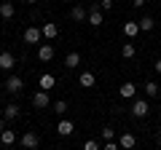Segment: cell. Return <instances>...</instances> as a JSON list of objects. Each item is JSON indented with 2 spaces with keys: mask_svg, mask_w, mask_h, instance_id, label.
<instances>
[{
  "mask_svg": "<svg viewBox=\"0 0 161 150\" xmlns=\"http://www.w3.org/2000/svg\"><path fill=\"white\" fill-rule=\"evenodd\" d=\"M0 22H3V19H0Z\"/></svg>",
  "mask_w": 161,
  "mask_h": 150,
  "instance_id": "35",
  "label": "cell"
},
{
  "mask_svg": "<svg viewBox=\"0 0 161 150\" xmlns=\"http://www.w3.org/2000/svg\"><path fill=\"white\" fill-rule=\"evenodd\" d=\"M40 32H43V38H46V40H54V38L59 35V27H57V22H46L43 27H40Z\"/></svg>",
  "mask_w": 161,
  "mask_h": 150,
  "instance_id": "8",
  "label": "cell"
},
{
  "mask_svg": "<svg viewBox=\"0 0 161 150\" xmlns=\"http://www.w3.org/2000/svg\"><path fill=\"white\" fill-rule=\"evenodd\" d=\"M89 24H92V27H102V22H105V19H102V11H99V6H92V11H89Z\"/></svg>",
  "mask_w": 161,
  "mask_h": 150,
  "instance_id": "11",
  "label": "cell"
},
{
  "mask_svg": "<svg viewBox=\"0 0 161 150\" xmlns=\"http://www.w3.org/2000/svg\"><path fill=\"white\" fill-rule=\"evenodd\" d=\"M148 113H150L148 99H134V102H132V115H134V118H145Z\"/></svg>",
  "mask_w": 161,
  "mask_h": 150,
  "instance_id": "1",
  "label": "cell"
},
{
  "mask_svg": "<svg viewBox=\"0 0 161 150\" xmlns=\"http://www.w3.org/2000/svg\"><path fill=\"white\" fill-rule=\"evenodd\" d=\"M78 83L83 88H94V86H97V78H94V72H80L78 75Z\"/></svg>",
  "mask_w": 161,
  "mask_h": 150,
  "instance_id": "14",
  "label": "cell"
},
{
  "mask_svg": "<svg viewBox=\"0 0 161 150\" xmlns=\"http://www.w3.org/2000/svg\"><path fill=\"white\" fill-rule=\"evenodd\" d=\"M67 107H70V104L64 102V99H57V102L51 104V110L57 113V115H64V113H67Z\"/></svg>",
  "mask_w": 161,
  "mask_h": 150,
  "instance_id": "24",
  "label": "cell"
},
{
  "mask_svg": "<svg viewBox=\"0 0 161 150\" xmlns=\"http://www.w3.org/2000/svg\"><path fill=\"white\" fill-rule=\"evenodd\" d=\"M156 145H158V147H161V131L156 134Z\"/></svg>",
  "mask_w": 161,
  "mask_h": 150,
  "instance_id": "32",
  "label": "cell"
},
{
  "mask_svg": "<svg viewBox=\"0 0 161 150\" xmlns=\"http://www.w3.org/2000/svg\"><path fill=\"white\" fill-rule=\"evenodd\" d=\"M0 142H3V147H11V145L16 142V131H14V129H3V131H0Z\"/></svg>",
  "mask_w": 161,
  "mask_h": 150,
  "instance_id": "13",
  "label": "cell"
},
{
  "mask_svg": "<svg viewBox=\"0 0 161 150\" xmlns=\"http://www.w3.org/2000/svg\"><path fill=\"white\" fill-rule=\"evenodd\" d=\"M40 38H43L40 27H27L24 29V43H40Z\"/></svg>",
  "mask_w": 161,
  "mask_h": 150,
  "instance_id": "10",
  "label": "cell"
},
{
  "mask_svg": "<svg viewBox=\"0 0 161 150\" xmlns=\"http://www.w3.org/2000/svg\"><path fill=\"white\" fill-rule=\"evenodd\" d=\"M64 3H70V0H64Z\"/></svg>",
  "mask_w": 161,
  "mask_h": 150,
  "instance_id": "34",
  "label": "cell"
},
{
  "mask_svg": "<svg viewBox=\"0 0 161 150\" xmlns=\"http://www.w3.org/2000/svg\"><path fill=\"white\" fill-rule=\"evenodd\" d=\"M153 27H156V19L153 16H142V19H140V29H142V32H150Z\"/></svg>",
  "mask_w": 161,
  "mask_h": 150,
  "instance_id": "23",
  "label": "cell"
},
{
  "mask_svg": "<svg viewBox=\"0 0 161 150\" xmlns=\"http://www.w3.org/2000/svg\"><path fill=\"white\" fill-rule=\"evenodd\" d=\"M132 3H134V8H142L145 6V0H132Z\"/></svg>",
  "mask_w": 161,
  "mask_h": 150,
  "instance_id": "29",
  "label": "cell"
},
{
  "mask_svg": "<svg viewBox=\"0 0 161 150\" xmlns=\"http://www.w3.org/2000/svg\"><path fill=\"white\" fill-rule=\"evenodd\" d=\"M64 64H67V70L78 67V64H80V54H78V51H70L67 56H64Z\"/></svg>",
  "mask_w": 161,
  "mask_h": 150,
  "instance_id": "20",
  "label": "cell"
},
{
  "mask_svg": "<svg viewBox=\"0 0 161 150\" xmlns=\"http://www.w3.org/2000/svg\"><path fill=\"white\" fill-rule=\"evenodd\" d=\"M16 67V56H14L11 51H0V70H14Z\"/></svg>",
  "mask_w": 161,
  "mask_h": 150,
  "instance_id": "4",
  "label": "cell"
},
{
  "mask_svg": "<svg viewBox=\"0 0 161 150\" xmlns=\"http://www.w3.org/2000/svg\"><path fill=\"white\" fill-rule=\"evenodd\" d=\"M32 104H35V107H40V110H43V107H51V102H48V91H38L32 97Z\"/></svg>",
  "mask_w": 161,
  "mask_h": 150,
  "instance_id": "16",
  "label": "cell"
},
{
  "mask_svg": "<svg viewBox=\"0 0 161 150\" xmlns=\"http://www.w3.org/2000/svg\"><path fill=\"white\" fill-rule=\"evenodd\" d=\"M38 59H40V62H51V59H54V46H51V43H40Z\"/></svg>",
  "mask_w": 161,
  "mask_h": 150,
  "instance_id": "7",
  "label": "cell"
},
{
  "mask_svg": "<svg viewBox=\"0 0 161 150\" xmlns=\"http://www.w3.org/2000/svg\"><path fill=\"white\" fill-rule=\"evenodd\" d=\"M118 145H121V150H132L134 145H137V137H134L132 131H124L121 139H118Z\"/></svg>",
  "mask_w": 161,
  "mask_h": 150,
  "instance_id": "9",
  "label": "cell"
},
{
  "mask_svg": "<svg viewBox=\"0 0 161 150\" xmlns=\"http://www.w3.org/2000/svg\"><path fill=\"white\" fill-rule=\"evenodd\" d=\"M3 129H6V118L0 115V131H3Z\"/></svg>",
  "mask_w": 161,
  "mask_h": 150,
  "instance_id": "31",
  "label": "cell"
},
{
  "mask_svg": "<svg viewBox=\"0 0 161 150\" xmlns=\"http://www.w3.org/2000/svg\"><path fill=\"white\" fill-rule=\"evenodd\" d=\"M19 142H22V147H24V150H35V147L40 145V137H38L35 131H24Z\"/></svg>",
  "mask_w": 161,
  "mask_h": 150,
  "instance_id": "2",
  "label": "cell"
},
{
  "mask_svg": "<svg viewBox=\"0 0 161 150\" xmlns=\"http://www.w3.org/2000/svg\"><path fill=\"white\" fill-rule=\"evenodd\" d=\"M14 13H16V8H14V3H8V0H3V3H0V19H3V22H8V19H14Z\"/></svg>",
  "mask_w": 161,
  "mask_h": 150,
  "instance_id": "12",
  "label": "cell"
},
{
  "mask_svg": "<svg viewBox=\"0 0 161 150\" xmlns=\"http://www.w3.org/2000/svg\"><path fill=\"white\" fill-rule=\"evenodd\" d=\"M102 150H121V145L115 142V139H110V142H105V145H102Z\"/></svg>",
  "mask_w": 161,
  "mask_h": 150,
  "instance_id": "28",
  "label": "cell"
},
{
  "mask_svg": "<svg viewBox=\"0 0 161 150\" xmlns=\"http://www.w3.org/2000/svg\"><path fill=\"white\" fill-rule=\"evenodd\" d=\"M118 94H121V97H124V99H134V94H137V86H134V83H121V88H118Z\"/></svg>",
  "mask_w": 161,
  "mask_h": 150,
  "instance_id": "15",
  "label": "cell"
},
{
  "mask_svg": "<svg viewBox=\"0 0 161 150\" xmlns=\"http://www.w3.org/2000/svg\"><path fill=\"white\" fill-rule=\"evenodd\" d=\"M156 72L161 75V59H156Z\"/></svg>",
  "mask_w": 161,
  "mask_h": 150,
  "instance_id": "30",
  "label": "cell"
},
{
  "mask_svg": "<svg viewBox=\"0 0 161 150\" xmlns=\"http://www.w3.org/2000/svg\"><path fill=\"white\" fill-rule=\"evenodd\" d=\"M86 16H89V11L83 6H73L70 8V19H73V22H83Z\"/></svg>",
  "mask_w": 161,
  "mask_h": 150,
  "instance_id": "17",
  "label": "cell"
},
{
  "mask_svg": "<svg viewBox=\"0 0 161 150\" xmlns=\"http://www.w3.org/2000/svg\"><path fill=\"white\" fill-rule=\"evenodd\" d=\"M99 137H102L105 142H110V139L115 137V131H113V129H110V126H102V129H99Z\"/></svg>",
  "mask_w": 161,
  "mask_h": 150,
  "instance_id": "25",
  "label": "cell"
},
{
  "mask_svg": "<svg viewBox=\"0 0 161 150\" xmlns=\"http://www.w3.org/2000/svg\"><path fill=\"white\" fill-rule=\"evenodd\" d=\"M3 118H6V121H14V118H19V104H6V107H3Z\"/></svg>",
  "mask_w": 161,
  "mask_h": 150,
  "instance_id": "19",
  "label": "cell"
},
{
  "mask_svg": "<svg viewBox=\"0 0 161 150\" xmlns=\"http://www.w3.org/2000/svg\"><path fill=\"white\" fill-rule=\"evenodd\" d=\"M99 11H113V0H99Z\"/></svg>",
  "mask_w": 161,
  "mask_h": 150,
  "instance_id": "27",
  "label": "cell"
},
{
  "mask_svg": "<svg viewBox=\"0 0 161 150\" xmlns=\"http://www.w3.org/2000/svg\"><path fill=\"white\" fill-rule=\"evenodd\" d=\"M83 150H102V147H99L97 139H86V142H83Z\"/></svg>",
  "mask_w": 161,
  "mask_h": 150,
  "instance_id": "26",
  "label": "cell"
},
{
  "mask_svg": "<svg viewBox=\"0 0 161 150\" xmlns=\"http://www.w3.org/2000/svg\"><path fill=\"white\" fill-rule=\"evenodd\" d=\"M3 86H6V91H8V94H19V91H22V86H24V81L19 78V75H8Z\"/></svg>",
  "mask_w": 161,
  "mask_h": 150,
  "instance_id": "3",
  "label": "cell"
},
{
  "mask_svg": "<svg viewBox=\"0 0 161 150\" xmlns=\"http://www.w3.org/2000/svg\"><path fill=\"white\" fill-rule=\"evenodd\" d=\"M38 86H40V91H51V88L57 86V78H54L51 72H43L38 78Z\"/></svg>",
  "mask_w": 161,
  "mask_h": 150,
  "instance_id": "5",
  "label": "cell"
},
{
  "mask_svg": "<svg viewBox=\"0 0 161 150\" xmlns=\"http://www.w3.org/2000/svg\"><path fill=\"white\" fill-rule=\"evenodd\" d=\"M73 131H75V123L67 121V118H62V121L57 123V134H59V137H70Z\"/></svg>",
  "mask_w": 161,
  "mask_h": 150,
  "instance_id": "6",
  "label": "cell"
},
{
  "mask_svg": "<svg viewBox=\"0 0 161 150\" xmlns=\"http://www.w3.org/2000/svg\"><path fill=\"white\" fill-rule=\"evenodd\" d=\"M27 3H38V0H27Z\"/></svg>",
  "mask_w": 161,
  "mask_h": 150,
  "instance_id": "33",
  "label": "cell"
},
{
  "mask_svg": "<svg viewBox=\"0 0 161 150\" xmlns=\"http://www.w3.org/2000/svg\"><path fill=\"white\" fill-rule=\"evenodd\" d=\"M134 54H137V46L134 43H124L121 46V56L124 59H134Z\"/></svg>",
  "mask_w": 161,
  "mask_h": 150,
  "instance_id": "21",
  "label": "cell"
},
{
  "mask_svg": "<svg viewBox=\"0 0 161 150\" xmlns=\"http://www.w3.org/2000/svg\"><path fill=\"white\" fill-rule=\"evenodd\" d=\"M145 97H148V99L158 97V83H156V81H148V83H145Z\"/></svg>",
  "mask_w": 161,
  "mask_h": 150,
  "instance_id": "22",
  "label": "cell"
},
{
  "mask_svg": "<svg viewBox=\"0 0 161 150\" xmlns=\"http://www.w3.org/2000/svg\"><path fill=\"white\" fill-rule=\"evenodd\" d=\"M140 32H142V29H140V22H126L124 24V35H126V38H137Z\"/></svg>",
  "mask_w": 161,
  "mask_h": 150,
  "instance_id": "18",
  "label": "cell"
}]
</instances>
